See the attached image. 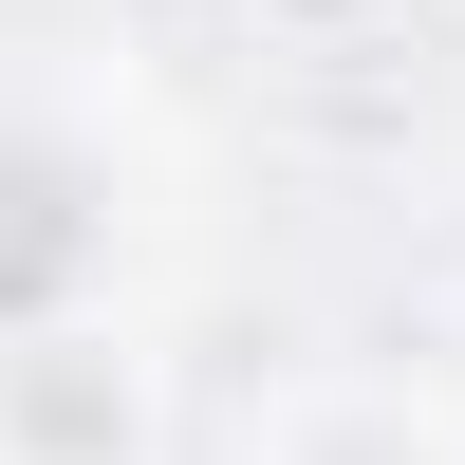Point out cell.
<instances>
[{"label": "cell", "mask_w": 465, "mask_h": 465, "mask_svg": "<svg viewBox=\"0 0 465 465\" xmlns=\"http://www.w3.org/2000/svg\"><path fill=\"white\" fill-rule=\"evenodd\" d=\"M37 280H74V186L0 149V298H37Z\"/></svg>", "instance_id": "1"}]
</instances>
